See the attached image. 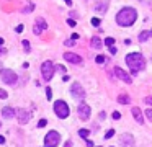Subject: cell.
Returning a JSON list of instances; mask_svg holds the SVG:
<instances>
[{"mask_svg": "<svg viewBox=\"0 0 152 147\" xmlns=\"http://www.w3.org/2000/svg\"><path fill=\"white\" fill-rule=\"evenodd\" d=\"M0 74H2V79L3 82L8 83V85H13V83H16V74L13 72L10 69H2L0 70Z\"/></svg>", "mask_w": 152, "mask_h": 147, "instance_id": "cell-6", "label": "cell"}, {"mask_svg": "<svg viewBox=\"0 0 152 147\" xmlns=\"http://www.w3.org/2000/svg\"><path fill=\"white\" fill-rule=\"evenodd\" d=\"M119 118H121L119 111H113V119H119Z\"/></svg>", "mask_w": 152, "mask_h": 147, "instance_id": "cell-29", "label": "cell"}, {"mask_svg": "<svg viewBox=\"0 0 152 147\" xmlns=\"http://www.w3.org/2000/svg\"><path fill=\"white\" fill-rule=\"evenodd\" d=\"M70 93H72V96L77 98V100H83V98H85V90H83V87L80 85L79 82L72 83V87H70Z\"/></svg>", "mask_w": 152, "mask_h": 147, "instance_id": "cell-7", "label": "cell"}, {"mask_svg": "<svg viewBox=\"0 0 152 147\" xmlns=\"http://www.w3.org/2000/svg\"><path fill=\"white\" fill-rule=\"evenodd\" d=\"M144 101H146V103H147V105H152V96H147V98H146V100H144Z\"/></svg>", "mask_w": 152, "mask_h": 147, "instance_id": "cell-34", "label": "cell"}, {"mask_svg": "<svg viewBox=\"0 0 152 147\" xmlns=\"http://www.w3.org/2000/svg\"><path fill=\"white\" fill-rule=\"evenodd\" d=\"M72 44H74V41H69V39L65 41V46H72Z\"/></svg>", "mask_w": 152, "mask_h": 147, "instance_id": "cell-38", "label": "cell"}, {"mask_svg": "<svg viewBox=\"0 0 152 147\" xmlns=\"http://www.w3.org/2000/svg\"><path fill=\"white\" fill-rule=\"evenodd\" d=\"M131 113H132V118L136 119L139 124H144V118H142V111L137 108V106H134V108L131 110Z\"/></svg>", "mask_w": 152, "mask_h": 147, "instance_id": "cell-14", "label": "cell"}, {"mask_svg": "<svg viewBox=\"0 0 152 147\" xmlns=\"http://www.w3.org/2000/svg\"><path fill=\"white\" fill-rule=\"evenodd\" d=\"M88 134H90L88 129H79V136L80 137H88Z\"/></svg>", "mask_w": 152, "mask_h": 147, "instance_id": "cell-20", "label": "cell"}, {"mask_svg": "<svg viewBox=\"0 0 152 147\" xmlns=\"http://www.w3.org/2000/svg\"><path fill=\"white\" fill-rule=\"evenodd\" d=\"M46 124H48V121H46V119H39V123H38V128H44Z\"/></svg>", "mask_w": 152, "mask_h": 147, "instance_id": "cell-27", "label": "cell"}, {"mask_svg": "<svg viewBox=\"0 0 152 147\" xmlns=\"http://www.w3.org/2000/svg\"><path fill=\"white\" fill-rule=\"evenodd\" d=\"M61 142V134L57 131H49L44 137V145L46 147H57Z\"/></svg>", "mask_w": 152, "mask_h": 147, "instance_id": "cell-4", "label": "cell"}, {"mask_svg": "<svg viewBox=\"0 0 152 147\" xmlns=\"http://www.w3.org/2000/svg\"><path fill=\"white\" fill-rule=\"evenodd\" d=\"M144 114L147 116V119H149V121H152V110H150V108H149V110H146V111H144Z\"/></svg>", "mask_w": 152, "mask_h": 147, "instance_id": "cell-24", "label": "cell"}, {"mask_svg": "<svg viewBox=\"0 0 152 147\" xmlns=\"http://www.w3.org/2000/svg\"><path fill=\"white\" fill-rule=\"evenodd\" d=\"M0 70H2V61H0Z\"/></svg>", "mask_w": 152, "mask_h": 147, "instance_id": "cell-44", "label": "cell"}, {"mask_svg": "<svg viewBox=\"0 0 152 147\" xmlns=\"http://www.w3.org/2000/svg\"><path fill=\"white\" fill-rule=\"evenodd\" d=\"M2 114H3V118H7V119H10L15 116V110L10 108V106H5V108L2 110Z\"/></svg>", "mask_w": 152, "mask_h": 147, "instance_id": "cell-15", "label": "cell"}, {"mask_svg": "<svg viewBox=\"0 0 152 147\" xmlns=\"http://www.w3.org/2000/svg\"><path fill=\"white\" fill-rule=\"evenodd\" d=\"M149 38H150V31H141V34H139V38H137V39H139L141 43H144Z\"/></svg>", "mask_w": 152, "mask_h": 147, "instance_id": "cell-17", "label": "cell"}, {"mask_svg": "<svg viewBox=\"0 0 152 147\" xmlns=\"http://www.w3.org/2000/svg\"><path fill=\"white\" fill-rule=\"evenodd\" d=\"M110 52H111V54H116V47L115 46H110Z\"/></svg>", "mask_w": 152, "mask_h": 147, "instance_id": "cell-36", "label": "cell"}, {"mask_svg": "<svg viewBox=\"0 0 152 147\" xmlns=\"http://www.w3.org/2000/svg\"><path fill=\"white\" fill-rule=\"evenodd\" d=\"M21 31H23V25H18L16 26V33H21Z\"/></svg>", "mask_w": 152, "mask_h": 147, "instance_id": "cell-35", "label": "cell"}, {"mask_svg": "<svg viewBox=\"0 0 152 147\" xmlns=\"http://www.w3.org/2000/svg\"><path fill=\"white\" fill-rule=\"evenodd\" d=\"M2 44H3V38H0V46H2Z\"/></svg>", "mask_w": 152, "mask_h": 147, "instance_id": "cell-43", "label": "cell"}, {"mask_svg": "<svg viewBox=\"0 0 152 147\" xmlns=\"http://www.w3.org/2000/svg\"><path fill=\"white\" fill-rule=\"evenodd\" d=\"M7 96H8V95H7V92L0 88V98H7Z\"/></svg>", "mask_w": 152, "mask_h": 147, "instance_id": "cell-30", "label": "cell"}, {"mask_svg": "<svg viewBox=\"0 0 152 147\" xmlns=\"http://www.w3.org/2000/svg\"><path fill=\"white\" fill-rule=\"evenodd\" d=\"M5 52H7V49H5V47H0V54H5Z\"/></svg>", "mask_w": 152, "mask_h": 147, "instance_id": "cell-40", "label": "cell"}, {"mask_svg": "<svg viewBox=\"0 0 152 147\" xmlns=\"http://www.w3.org/2000/svg\"><path fill=\"white\" fill-rule=\"evenodd\" d=\"M95 8L98 13H105V3H95Z\"/></svg>", "mask_w": 152, "mask_h": 147, "instance_id": "cell-19", "label": "cell"}, {"mask_svg": "<svg viewBox=\"0 0 152 147\" xmlns=\"http://www.w3.org/2000/svg\"><path fill=\"white\" fill-rule=\"evenodd\" d=\"M79 38H80L79 33H72V39H79Z\"/></svg>", "mask_w": 152, "mask_h": 147, "instance_id": "cell-37", "label": "cell"}, {"mask_svg": "<svg viewBox=\"0 0 152 147\" xmlns=\"http://www.w3.org/2000/svg\"><path fill=\"white\" fill-rule=\"evenodd\" d=\"M54 113H56L61 119H64V118L69 116L70 108H69V105H67L64 100H57L56 103H54Z\"/></svg>", "mask_w": 152, "mask_h": 147, "instance_id": "cell-3", "label": "cell"}, {"mask_svg": "<svg viewBox=\"0 0 152 147\" xmlns=\"http://www.w3.org/2000/svg\"><path fill=\"white\" fill-rule=\"evenodd\" d=\"M90 44H92V47H95V49H101V39L95 36V38H92L90 39Z\"/></svg>", "mask_w": 152, "mask_h": 147, "instance_id": "cell-16", "label": "cell"}, {"mask_svg": "<svg viewBox=\"0 0 152 147\" xmlns=\"http://www.w3.org/2000/svg\"><path fill=\"white\" fill-rule=\"evenodd\" d=\"M105 44H106V46H113V44H115V39H113V38H106V39H105Z\"/></svg>", "mask_w": 152, "mask_h": 147, "instance_id": "cell-25", "label": "cell"}, {"mask_svg": "<svg viewBox=\"0 0 152 147\" xmlns=\"http://www.w3.org/2000/svg\"><path fill=\"white\" fill-rule=\"evenodd\" d=\"M15 116H16V119H18L20 124H26V123H30V119H31V113L28 110L20 108V110L15 111Z\"/></svg>", "mask_w": 152, "mask_h": 147, "instance_id": "cell-8", "label": "cell"}, {"mask_svg": "<svg viewBox=\"0 0 152 147\" xmlns=\"http://www.w3.org/2000/svg\"><path fill=\"white\" fill-rule=\"evenodd\" d=\"M46 28H48V23H46L43 18H38V20H36V25H34V28H33V31H34V34H39L43 30H46Z\"/></svg>", "mask_w": 152, "mask_h": 147, "instance_id": "cell-13", "label": "cell"}, {"mask_svg": "<svg viewBox=\"0 0 152 147\" xmlns=\"http://www.w3.org/2000/svg\"><path fill=\"white\" fill-rule=\"evenodd\" d=\"M46 98H48V100H52V90H51V87H46Z\"/></svg>", "mask_w": 152, "mask_h": 147, "instance_id": "cell-22", "label": "cell"}, {"mask_svg": "<svg viewBox=\"0 0 152 147\" xmlns=\"http://www.w3.org/2000/svg\"><path fill=\"white\" fill-rule=\"evenodd\" d=\"M115 74H116V77H118L119 80H123L124 83H131L132 80H131V75H128L121 67H115Z\"/></svg>", "mask_w": 152, "mask_h": 147, "instance_id": "cell-10", "label": "cell"}, {"mask_svg": "<svg viewBox=\"0 0 152 147\" xmlns=\"http://www.w3.org/2000/svg\"><path fill=\"white\" fill-rule=\"evenodd\" d=\"M119 141H121L123 147H134V137L131 134H123Z\"/></svg>", "mask_w": 152, "mask_h": 147, "instance_id": "cell-12", "label": "cell"}, {"mask_svg": "<svg viewBox=\"0 0 152 147\" xmlns=\"http://www.w3.org/2000/svg\"><path fill=\"white\" fill-rule=\"evenodd\" d=\"M3 142H5V137H3V136H0V144H3Z\"/></svg>", "mask_w": 152, "mask_h": 147, "instance_id": "cell-42", "label": "cell"}, {"mask_svg": "<svg viewBox=\"0 0 152 147\" xmlns=\"http://www.w3.org/2000/svg\"><path fill=\"white\" fill-rule=\"evenodd\" d=\"M92 25L93 26H100V18H92Z\"/></svg>", "mask_w": 152, "mask_h": 147, "instance_id": "cell-28", "label": "cell"}, {"mask_svg": "<svg viewBox=\"0 0 152 147\" xmlns=\"http://www.w3.org/2000/svg\"><path fill=\"white\" fill-rule=\"evenodd\" d=\"M67 25H69V26H75V25H77V23H75V20H67Z\"/></svg>", "mask_w": 152, "mask_h": 147, "instance_id": "cell-31", "label": "cell"}, {"mask_svg": "<svg viewBox=\"0 0 152 147\" xmlns=\"http://www.w3.org/2000/svg\"><path fill=\"white\" fill-rule=\"evenodd\" d=\"M54 64H52L51 61H44L43 65H41V74H43V79L49 82V80L52 79V75H54Z\"/></svg>", "mask_w": 152, "mask_h": 147, "instance_id": "cell-5", "label": "cell"}, {"mask_svg": "<svg viewBox=\"0 0 152 147\" xmlns=\"http://www.w3.org/2000/svg\"><path fill=\"white\" fill-rule=\"evenodd\" d=\"M64 59L69 61L70 64H82V57L77 56V54H74V52H65V54H64Z\"/></svg>", "mask_w": 152, "mask_h": 147, "instance_id": "cell-11", "label": "cell"}, {"mask_svg": "<svg viewBox=\"0 0 152 147\" xmlns=\"http://www.w3.org/2000/svg\"><path fill=\"white\" fill-rule=\"evenodd\" d=\"M54 69H57V70H61V72H65V67L64 65H56Z\"/></svg>", "mask_w": 152, "mask_h": 147, "instance_id": "cell-32", "label": "cell"}, {"mask_svg": "<svg viewBox=\"0 0 152 147\" xmlns=\"http://www.w3.org/2000/svg\"><path fill=\"white\" fill-rule=\"evenodd\" d=\"M115 136V129H108V131L105 132V139H110V137Z\"/></svg>", "mask_w": 152, "mask_h": 147, "instance_id": "cell-21", "label": "cell"}, {"mask_svg": "<svg viewBox=\"0 0 152 147\" xmlns=\"http://www.w3.org/2000/svg\"><path fill=\"white\" fill-rule=\"evenodd\" d=\"M118 101H119V103H123V105H128L129 103V96L128 95H119L118 96Z\"/></svg>", "mask_w": 152, "mask_h": 147, "instance_id": "cell-18", "label": "cell"}, {"mask_svg": "<svg viewBox=\"0 0 152 147\" xmlns=\"http://www.w3.org/2000/svg\"><path fill=\"white\" fill-rule=\"evenodd\" d=\"M21 44H23V47H25V51H26V52H30V49H31V44H30V41H26V39H25V41H23V43H21Z\"/></svg>", "mask_w": 152, "mask_h": 147, "instance_id": "cell-23", "label": "cell"}, {"mask_svg": "<svg viewBox=\"0 0 152 147\" xmlns=\"http://www.w3.org/2000/svg\"><path fill=\"white\" fill-rule=\"evenodd\" d=\"M64 147H72V142H70V141H67V142H65V145H64Z\"/></svg>", "mask_w": 152, "mask_h": 147, "instance_id": "cell-39", "label": "cell"}, {"mask_svg": "<svg viewBox=\"0 0 152 147\" xmlns=\"http://www.w3.org/2000/svg\"><path fill=\"white\" fill-rule=\"evenodd\" d=\"M150 36H152V30H150Z\"/></svg>", "mask_w": 152, "mask_h": 147, "instance_id": "cell-45", "label": "cell"}, {"mask_svg": "<svg viewBox=\"0 0 152 147\" xmlns=\"http://www.w3.org/2000/svg\"><path fill=\"white\" fill-rule=\"evenodd\" d=\"M25 13H28V12H33V5H30V7H26L25 10H23Z\"/></svg>", "mask_w": 152, "mask_h": 147, "instance_id": "cell-33", "label": "cell"}, {"mask_svg": "<svg viewBox=\"0 0 152 147\" xmlns=\"http://www.w3.org/2000/svg\"><path fill=\"white\" fill-rule=\"evenodd\" d=\"M126 64L129 65V69H131V74H137L139 70H142L146 67V59L144 56L139 54V52H131V54L126 56Z\"/></svg>", "mask_w": 152, "mask_h": 147, "instance_id": "cell-2", "label": "cell"}, {"mask_svg": "<svg viewBox=\"0 0 152 147\" xmlns=\"http://www.w3.org/2000/svg\"><path fill=\"white\" fill-rule=\"evenodd\" d=\"M90 113H92L90 106L82 101V103L79 105V116H80V119H82V121H87V119L90 118Z\"/></svg>", "mask_w": 152, "mask_h": 147, "instance_id": "cell-9", "label": "cell"}, {"mask_svg": "<svg viewBox=\"0 0 152 147\" xmlns=\"http://www.w3.org/2000/svg\"><path fill=\"white\" fill-rule=\"evenodd\" d=\"M95 61H97V64H103V62H105V56H101V54H100V56H97V59H95Z\"/></svg>", "mask_w": 152, "mask_h": 147, "instance_id": "cell-26", "label": "cell"}, {"mask_svg": "<svg viewBox=\"0 0 152 147\" xmlns=\"http://www.w3.org/2000/svg\"><path fill=\"white\" fill-rule=\"evenodd\" d=\"M136 18H137V12L134 10V8H131V7L121 8V10L118 12V15H116V21H118V25H121V26L134 25Z\"/></svg>", "mask_w": 152, "mask_h": 147, "instance_id": "cell-1", "label": "cell"}, {"mask_svg": "<svg viewBox=\"0 0 152 147\" xmlns=\"http://www.w3.org/2000/svg\"><path fill=\"white\" fill-rule=\"evenodd\" d=\"M64 2H65V3H67V5H69V7L72 5V0H64Z\"/></svg>", "mask_w": 152, "mask_h": 147, "instance_id": "cell-41", "label": "cell"}]
</instances>
